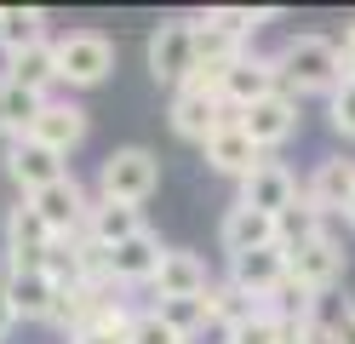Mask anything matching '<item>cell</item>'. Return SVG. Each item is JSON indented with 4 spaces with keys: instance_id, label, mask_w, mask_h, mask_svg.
<instances>
[{
    "instance_id": "obj_35",
    "label": "cell",
    "mask_w": 355,
    "mask_h": 344,
    "mask_svg": "<svg viewBox=\"0 0 355 344\" xmlns=\"http://www.w3.org/2000/svg\"><path fill=\"white\" fill-rule=\"evenodd\" d=\"M338 58H344V81H355V23H349L344 40H338Z\"/></svg>"
},
{
    "instance_id": "obj_20",
    "label": "cell",
    "mask_w": 355,
    "mask_h": 344,
    "mask_svg": "<svg viewBox=\"0 0 355 344\" xmlns=\"http://www.w3.org/2000/svg\"><path fill=\"white\" fill-rule=\"evenodd\" d=\"M6 293H12V310L24 321H52L58 304V281L46 270H6Z\"/></svg>"
},
{
    "instance_id": "obj_29",
    "label": "cell",
    "mask_w": 355,
    "mask_h": 344,
    "mask_svg": "<svg viewBox=\"0 0 355 344\" xmlns=\"http://www.w3.org/2000/svg\"><path fill=\"white\" fill-rule=\"evenodd\" d=\"M40 109H46V98H40V92H24V86L6 81V132H12V138H29L35 121H40Z\"/></svg>"
},
{
    "instance_id": "obj_11",
    "label": "cell",
    "mask_w": 355,
    "mask_h": 344,
    "mask_svg": "<svg viewBox=\"0 0 355 344\" xmlns=\"http://www.w3.org/2000/svg\"><path fill=\"white\" fill-rule=\"evenodd\" d=\"M293 201H298V178L286 172L281 161H263L258 172H247V178H241V206H252V213L281 218Z\"/></svg>"
},
{
    "instance_id": "obj_15",
    "label": "cell",
    "mask_w": 355,
    "mask_h": 344,
    "mask_svg": "<svg viewBox=\"0 0 355 344\" xmlns=\"http://www.w3.org/2000/svg\"><path fill=\"white\" fill-rule=\"evenodd\" d=\"M201 155H207V167H212V172H224V178H247V172L263 167V149L252 144L247 132H241V121L224 126V132H212Z\"/></svg>"
},
{
    "instance_id": "obj_17",
    "label": "cell",
    "mask_w": 355,
    "mask_h": 344,
    "mask_svg": "<svg viewBox=\"0 0 355 344\" xmlns=\"http://www.w3.org/2000/svg\"><path fill=\"white\" fill-rule=\"evenodd\" d=\"M207 264L195 259V252H184V247H166V259H161V270H155V293H161V304L166 298H207Z\"/></svg>"
},
{
    "instance_id": "obj_25",
    "label": "cell",
    "mask_w": 355,
    "mask_h": 344,
    "mask_svg": "<svg viewBox=\"0 0 355 344\" xmlns=\"http://www.w3.org/2000/svg\"><path fill=\"white\" fill-rule=\"evenodd\" d=\"M195 23V69H224V63H241L247 52H241V40H230L218 23L207 17H189Z\"/></svg>"
},
{
    "instance_id": "obj_13",
    "label": "cell",
    "mask_w": 355,
    "mask_h": 344,
    "mask_svg": "<svg viewBox=\"0 0 355 344\" xmlns=\"http://www.w3.org/2000/svg\"><path fill=\"white\" fill-rule=\"evenodd\" d=\"M275 92H281L275 58H241V63L230 69V81H224V104L241 115V109H252V104H263V98H275Z\"/></svg>"
},
{
    "instance_id": "obj_16",
    "label": "cell",
    "mask_w": 355,
    "mask_h": 344,
    "mask_svg": "<svg viewBox=\"0 0 355 344\" xmlns=\"http://www.w3.org/2000/svg\"><path fill=\"white\" fill-rule=\"evenodd\" d=\"M132 236H144V213H138V206L92 201V218H86L80 241H92V247H103V252H115V247H121V241H132Z\"/></svg>"
},
{
    "instance_id": "obj_32",
    "label": "cell",
    "mask_w": 355,
    "mask_h": 344,
    "mask_svg": "<svg viewBox=\"0 0 355 344\" xmlns=\"http://www.w3.org/2000/svg\"><path fill=\"white\" fill-rule=\"evenodd\" d=\"M132 344H189V338L178 333L161 310H138V321H132Z\"/></svg>"
},
{
    "instance_id": "obj_3",
    "label": "cell",
    "mask_w": 355,
    "mask_h": 344,
    "mask_svg": "<svg viewBox=\"0 0 355 344\" xmlns=\"http://www.w3.org/2000/svg\"><path fill=\"white\" fill-rule=\"evenodd\" d=\"M109 69H115V46H109V35H98V29L58 35V81L98 86V81H109Z\"/></svg>"
},
{
    "instance_id": "obj_22",
    "label": "cell",
    "mask_w": 355,
    "mask_h": 344,
    "mask_svg": "<svg viewBox=\"0 0 355 344\" xmlns=\"http://www.w3.org/2000/svg\"><path fill=\"white\" fill-rule=\"evenodd\" d=\"M6 81H12V86H24V92H40V98H46V86L58 81V40H35L29 52L6 58Z\"/></svg>"
},
{
    "instance_id": "obj_10",
    "label": "cell",
    "mask_w": 355,
    "mask_h": 344,
    "mask_svg": "<svg viewBox=\"0 0 355 344\" xmlns=\"http://www.w3.org/2000/svg\"><path fill=\"white\" fill-rule=\"evenodd\" d=\"M230 281L247 293V298L270 304V298H281V287H286V252H281V247L241 252V259H230Z\"/></svg>"
},
{
    "instance_id": "obj_2",
    "label": "cell",
    "mask_w": 355,
    "mask_h": 344,
    "mask_svg": "<svg viewBox=\"0 0 355 344\" xmlns=\"http://www.w3.org/2000/svg\"><path fill=\"white\" fill-rule=\"evenodd\" d=\"M161 183V161L149 149H115L98 167V201H121V206H144Z\"/></svg>"
},
{
    "instance_id": "obj_26",
    "label": "cell",
    "mask_w": 355,
    "mask_h": 344,
    "mask_svg": "<svg viewBox=\"0 0 355 344\" xmlns=\"http://www.w3.org/2000/svg\"><path fill=\"white\" fill-rule=\"evenodd\" d=\"M258 310H263V304H258V298H247L235 281H224V287H207V316H212L224 333H235L241 321H252Z\"/></svg>"
},
{
    "instance_id": "obj_12",
    "label": "cell",
    "mask_w": 355,
    "mask_h": 344,
    "mask_svg": "<svg viewBox=\"0 0 355 344\" xmlns=\"http://www.w3.org/2000/svg\"><path fill=\"white\" fill-rule=\"evenodd\" d=\"M241 132H247L258 149L286 144V138L298 132V98L275 92V98H263V104H252V109H241Z\"/></svg>"
},
{
    "instance_id": "obj_1",
    "label": "cell",
    "mask_w": 355,
    "mask_h": 344,
    "mask_svg": "<svg viewBox=\"0 0 355 344\" xmlns=\"http://www.w3.org/2000/svg\"><path fill=\"white\" fill-rule=\"evenodd\" d=\"M281 92L286 98H304V92H338L344 86V58H338V40H327V35H293L281 46Z\"/></svg>"
},
{
    "instance_id": "obj_19",
    "label": "cell",
    "mask_w": 355,
    "mask_h": 344,
    "mask_svg": "<svg viewBox=\"0 0 355 344\" xmlns=\"http://www.w3.org/2000/svg\"><path fill=\"white\" fill-rule=\"evenodd\" d=\"M304 195L321 206V213H349V201H355V161L344 155H332L315 167V178L304 183Z\"/></svg>"
},
{
    "instance_id": "obj_23",
    "label": "cell",
    "mask_w": 355,
    "mask_h": 344,
    "mask_svg": "<svg viewBox=\"0 0 355 344\" xmlns=\"http://www.w3.org/2000/svg\"><path fill=\"white\" fill-rule=\"evenodd\" d=\"M35 40H46V12L40 6H0V52L17 58Z\"/></svg>"
},
{
    "instance_id": "obj_38",
    "label": "cell",
    "mask_w": 355,
    "mask_h": 344,
    "mask_svg": "<svg viewBox=\"0 0 355 344\" xmlns=\"http://www.w3.org/2000/svg\"><path fill=\"white\" fill-rule=\"evenodd\" d=\"M286 344H309V338H304V333H298V327H293V338H286Z\"/></svg>"
},
{
    "instance_id": "obj_31",
    "label": "cell",
    "mask_w": 355,
    "mask_h": 344,
    "mask_svg": "<svg viewBox=\"0 0 355 344\" xmlns=\"http://www.w3.org/2000/svg\"><path fill=\"white\" fill-rule=\"evenodd\" d=\"M155 310H161L184 338H189V333H201L207 321H212V316H207V298H166V304H155Z\"/></svg>"
},
{
    "instance_id": "obj_5",
    "label": "cell",
    "mask_w": 355,
    "mask_h": 344,
    "mask_svg": "<svg viewBox=\"0 0 355 344\" xmlns=\"http://www.w3.org/2000/svg\"><path fill=\"white\" fill-rule=\"evenodd\" d=\"M149 75L161 86H189L195 81V23H161L149 35Z\"/></svg>"
},
{
    "instance_id": "obj_27",
    "label": "cell",
    "mask_w": 355,
    "mask_h": 344,
    "mask_svg": "<svg viewBox=\"0 0 355 344\" xmlns=\"http://www.w3.org/2000/svg\"><path fill=\"white\" fill-rule=\"evenodd\" d=\"M230 344H286L293 338V316H281L275 304H263L252 321H241L235 333H224Z\"/></svg>"
},
{
    "instance_id": "obj_6",
    "label": "cell",
    "mask_w": 355,
    "mask_h": 344,
    "mask_svg": "<svg viewBox=\"0 0 355 344\" xmlns=\"http://www.w3.org/2000/svg\"><path fill=\"white\" fill-rule=\"evenodd\" d=\"M6 172H12L17 190H24V201H35L40 190H52V183L69 178L63 155L46 149V144H35V138H12V149H6Z\"/></svg>"
},
{
    "instance_id": "obj_28",
    "label": "cell",
    "mask_w": 355,
    "mask_h": 344,
    "mask_svg": "<svg viewBox=\"0 0 355 344\" xmlns=\"http://www.w3.org/2000/svg\"><path fill=\"white\" fill-rule=\"evenodd\" d=\"M132 321H138V316H132L126 304H109V310L92 321V327L75 333L69 344H132Z\"/></svg>"
},
{
    "instance_id": "obj_33",
    "label": "cell",
    "mask_w": 355,
    "mask_h": 344,
    "mask_svg": "<svg viewBox=\"0 0 355 344\" xmlns=\"http://www.w3.org/2000/svg\"><path fill=\"white\" fill-rule=\"evenodd\" d=\"M332 132L355 138V81H344L338 92H332Z\"/></svg>"
},
{
    "instance_id": "obj_30",
    "label": "cell",
    "mask_w": 355,
    "mask_h": 344,
    "mask_svg": "<svg viewBox=\"0 0 355 344\" xmlns=\"http://www.w3.org/2000/svg\"><path fill=\"white\" fill-rule=\"evenodd\" d=\"M207 23H218L230 40H247V35H258L263 23H270V12H247V6H218V12H207Z\"/></svg>"
},
{
    "instance_id": "obj_4",
    "label": "cell",
    "mask_w": 355,
    "mask_h": 344,
    "mask_svg": "<svg viewBox=\"0 0 355 344\" xmlns=\"http://www.w3.org/2000/svg\"><path fill=\"white\" fill-rule=\"evenodd\" d=\"M235 121H241V115H235L224 98L201 92V86H178V92H172V132L189 138V144H201V149H207L212 132H224V126H235Z\"/></svg>"
},
{
    "instance_id": "obj_37",
    "label": "cell",
    "mask_w": 355,
    "mask_h": 344,
    "mask_svg": "<svg viewBox=\"0 0 355 344\" xmlns=\"http://www.w3.org/2000/svg\"><path fill=\"white\" fill-rule=\"evenodd\" d=\"M0 132H6V75H0Z\"/></svg>"
},
{
    "instance_id": "obj_9",
    "label": "cell",
    "mask_w": 355,
    "mask_h": 344,
    "mask_svg": "<svg viewBox=\"0 0 355 344\" xmlns=\"http://www.w3.org/2000/svg\"><path fill=\"white\" fill-rule=\"evenodd\" d=\"M29 206L46 218V229H52L58 241H75L80 229H86V218H92V201H86V190H80L75 178H63V183H52V190H40Z\"/></svg>"
},
{
    "instance_id": "obj_14",
    "label": "cell",
    "mask_w": 355,
    "mask_h": 344,
    "mask_svg": "<svg viewBox=\"0 0 355 344\" xmlns=\"http://www.w3.org/2000/svg\"><path fill=\"white\" fill-rule=\"evenodd\" d=\"M218 241H224L230 259H241V252H263V247H281L275 218H270V213H252V206H241V201L224 213V224H218Z\"/></svg>"
},
{
    "instance_id": "obj_34",
    "label": "cell",
    "mask_w": 355,
    "mask_h": 344,
    "mask_svg": "<svg viewBox=\"0 0 355 344\" xmlns=\"http://www.w3.org/2000/svg\"><path fill=\"white\" fill-rule=\"evenodd\" d=\"M327 344H355V310L349 304H338L327 316Z\"/></svg>"
},
{
    "instance_id": "obj_24",
    "label": "cell",
    "mask_w": 355,
    "mask_h": 344,
    "mask_svg": "<svg viewBox=\"0 0 355 344\" xmlns=\"http://www.w3.org/2000/svg\"><path fill=\"white\" fill-rule=\"evenodd\" d=\"M321 206L315 201H309V195H298L293 206H286V213L275 218V236H281V252H293V247H304V241H315V236H327V229H321Z\"/></svg>"
},
{
    "instance_id": "obj_7",
    "label": "cell",
    "mask_w": 355,
    "mask_h": 344,
    "mask_svg": "<svg viewBox=\"0 0 355 344\" xmlns=\"http://www.w3.org/2000/svg\"><path fill=\"white\" fill-rule=\"evenodd\" d=\"M338 275H344V252H338V241H332V236H315V241H304V247L286 252V281L304 287L309 298H321Z\"/></svg>"
},
{
    "instance_id": "obj_39",
    "label": "cell",
    "mask_w": 355,
    "mask_h": 344,
    "mask_svg": "<svg viewBox=\"0 0 355 344\" xmlns=\"http://www.w3.org/2000/svg\"><path fill=\"white\" fill-rule=\"evenodd\" d=\"M344 218H349V224H355V201H349V213H344Z\"/></svg>"
},
{
    "instance_id": "obj_21",
    "label": "cell",
    "mask_w": 355,
    "mask_h": 344,
    "mask_svg": "<svg viewBox=\"0 0 355 344\" xmlns=\"http://www.w3.org/2000/svg\"><path fill=\"white\" fill-rule=\"evenodd\" d=\"M29 138L46 144V149H58V155H69V149H80V138H86V109L80 104H46Z\"/></svg>"
},
{
    "instance_id": "obj_36",
    "label": "cell",
    "mask_w": 355,
    "mask_h": 344,
    "mask_svg": "<svg viewBox=\"0 0 355 344\" xmlns=\"http://www.w3.org/2000/svg\"><path fill=\"white\" fill-rule=\"evenodd\" d=\"M12 321H17V310H12V293H6V281H0V338L12 333Z\"/></svg>"
},
{
    "instance_id": "obj_18",
    "label": "cell",
    "mask_w": 355,
    "mask_h": 344,
    "mask_svg": "<svg viewBox=\"0 0 355 344\" xmlns=\"http://www.w3.org/2000/svg\"><path fill=\"white\" fill-rule=\"evenodd\" d=\"M161 259H166V247L149 236H132V241H121L115 252H109V275H115L121 287H132V281H149L155 287V270H161Z\"/></svg>"
},
{
    "instance_id": "obj_8",
    "label": "cell",
    "mask_w": 355,
    "mask_h": 344,
    "mask_svg": "<svg viewBox=\"0 0 355 344\" xmlns=\"http://www.w3.org/2000/svg\"><path fill=\"white\" fill-rule=\"evenodd\" d=\"M52 241L58 236L46 229V218H40L29 201H17L6 213V270H40L46 252H52Z\"/></svg>"
}]
</instances>
